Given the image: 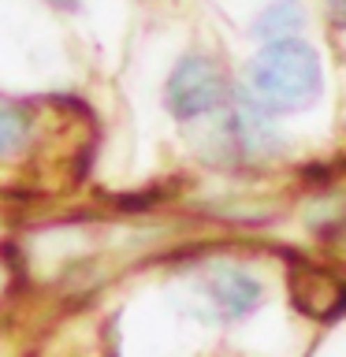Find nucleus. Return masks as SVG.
Returning <instances> with one entry per match:
<instances>
[{"label":"nucleus","mask_w":346,"mask_h":357,"mask_svg":"<svg viewBox=\"0 0 346 357\" xmlns=\"http://www.w3.org/2000/svg\"><path fill=\"white\" fill-rule=\"evenodd\" d=\"M320 86H324L320 60L301 41L264 45L257 52V60L250 63V93L264 108H276V112L309 108L320 97Z\"/></svg>","instance_id":"nucleus-1"},{"label":"nucleus","mask_w":346,"mask_h":357,"mask_svg":"<svg viewBox=\"0 0 346 357\" xmlns=\"http://www.w3.org/2000/svg\"><path fill=\"white\" fill-rule=\"evenodd\" d=\"M227 100V82L220 67L205 56H186L167 78V108L179 119H201Z\"/></svg>","instance_id":"nucleus-2"},{"label":"nucleus","mask_w":346,"mask_h":357,"mask_svg":"<svg viewBox=\"0 0 346 357\" xmlns=\"http://www.w3.org/2000/svg\"><path fill=\"white\" fill-rule=\"evenodd\" d=\"M205 298L220 320H242L261 305V283L239 268H216L205 283Z\"/></svg>","instance_id":"nucleus-3"},{"label":"nucleus","mask_w":346,"mask_h":357,"mask_svg":"<svg viewBox=\"0 0 346 357\" xmlns=\"http://www.w3.org/2000/svg\"><path fill=\"white\" fill-rule=\"evenodd\" d=\"M290 290H294V301L309 317H335L346 305V287L320 268H298L290 275Z\"/></svg>","instance_id":"nucleus-4"},{"label":"nucleus","mask_w":346,"mask_h":357,"mask_svg":"<svg viewBox=\"0 0 346 357\" xmlns=\"http://www.w3.org/2000/svg\"><path fill=\"white\" fill-rule=\"evenodd\" d=\"M306 22V11H301L298 0H276L272 8H264L253 22V33L261 38L264 45H276V41H298L294 33L301 30Z\"/></svg>","instance_id":"nucleus-5"},{"label":"nucleus","mask_w":346,"mask_h":357,"mask_svg":"<svg viewBox=\"0 0 346 357\" xmlns=\"http://www.w3.org/2000/svg\"><path fill=\"white\" fill-rule=\"evenodd\" d=\"M30 142V112L19 100L0 97V160L15 156Z\"/></svg>","instance_id":"nucleus-6"},{"label":"nucleus","mask_w":346,"mask_h":357,"mask_svg":"<svg viewBox=\"0 0 346 357\" xmlns=\"http://www.w3.org/2000/svg\"><path fill=\"white\" fill-rule=\"evenodd\" d=\"M328 8L335 11V15H343V19H346V0H328Z\"/></svg>","instance_id":"nucleus-7"}]
</instances>
